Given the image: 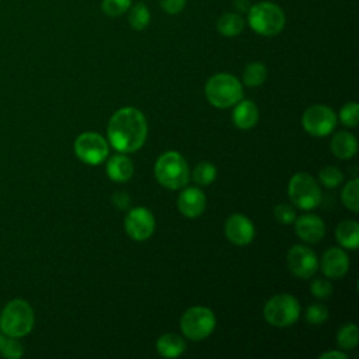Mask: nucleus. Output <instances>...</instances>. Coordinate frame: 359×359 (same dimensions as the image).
<instances>
[{
    "mask_svg": "<svg viewBox=\"0 0 359 359\" xmlns=\"http://www.w3.org/2000/svg\"><path fill=\"white\" fill-rule=\"evenodd\" d=\"M147 136L144 115L133 107L118 109L108 123V139L112 147L122 153L139 150Z\"/></svg>",
    "mask_w": 359,
    "mask_h": 359,
    "instance_id": "obj_1",
    "label": "nucleus"
},
{
    "mask_svg": "<svg viewBox=\"0 0 359 359\" xmlns=\"http://www.w3.org/2000/svg\"><path fill=\"white\" fill-rule=\"evenodd\" d=\"M156 180L168 189H180L189 180V170L185 158L178 151L163 153L154 164Z\"/></svg>",
    "mask_w": 359,
    "mask_h": 359,
    "instance_id": "obj_2",
    "label": "nucleus"
},
{
    "mask_svg": "<svg viewBox=\"0 0 359 359\" xmlns=\"http://www.w3.org/2000/svg\"><path fill=\"white\" fill-rule=\"evenodd\" d=\"M205 94L213 107L229 108L243 100V86L234 76L217 73L208 80Z\"/></svg>",
    "mask_w": 359,
    "mask_h": 359,
    "instance_id": "obj_3",
    "label": "nucleus"
},
{
    "mask_svg": "<svg viewBox=\"0 0 359 359\" xmlns=\"http://www.w3.org/2000/svg\"><path fill=\"white\" fill-rule=\"evenodd\" d=\"M248 24L259 35H278L285 27V14L282 8L271 1L254 4L248 11Z\"/></svg>",
    "mask_w": 359,
    "mask_h": 359,
    "instance_id": "obj_4",
    "label": "nucleus"
},
{
    "mask_svg": "<svg viewBox=\"0 0 359 359\" xmlns=\"http://www.w3.org/2000/svg\"><path fill=\"white\" fill-rule=\"evenodd\" d=\"M34 325L32 307L22 299L11 300L3 310L0 327L6 335L18 338L28 334Z\"/></svg>",
    "mask_w": 359,
    "mask_h": 359,
    "instance_id": "obj_5",
    "label": "nucleus"
},
{
    "mask_svg": "<svg viewBox=\"0 0 359 359\" xmlns=\"http://www.w3.org/2000/svg\"><path fill=\"white\" fill-rule=\"evenodd\" d=\"M287 195L292 203L303 210L317 208L323 199L318 184L307 172H297L290 178L287 185Z\"/></svg>",
    "mask_w": 359,
    "mask_h": 359,
    "instance_id": "obj_6",
    "label": "nucleus"
},
{
    "mask_svg": "<svg viewBox=\"0 0 359 359\" xmlns=\"http://www.w3.org/2000/svg\"><path fill=\"white\" fill-rule=\"evenodd\" d=\"M299 316L300 304L296 297L287 293L272 296L264 307V317L266 323L279 328L292 325L297 321Z\"/></svg>",
    "mask_w": 359,
    "mask_h": 359,
    "instance_id": "obj_7",
    "label": "nucleus"
},
{
    "mask_svg": "<svg viewBox=\"0 0 359 359\" xmlns=\"http://www.w3.org/2000/svg\"><path fill=\"white\" fill-rule=\"evenodd\" d=\"M182 334L192 339L201 341L212 334L216 327V317L213 311L203 306H194L188 309L180 321Z\"/></svg>",
    "mask_w": 359,
    "mask_h": 359,
    "instance_id": "obj_8",
    "label": "nucleus"
},
{
    "mask_svg": "<svg viewBox=\"0 0 359 359\" xmlns=\"http://www.w3.org/2000/svg\"><path fill=\"white\" fill-rule=\"evenodd\" d=\"M302 125L309 135L323 137L330 135L335 129L337 115L327 105H311L303 112Z\"/></svg>",
    "mask_w": 359,
    "mask_h": 359,
    "instance_id": "obj_9",
    "label": "nucleus"
},
{
    "mask_svg": "<svg viewBox=\"0 0 359 359\" xmlns=\"http://www.w3.org/2000/svg\"><path fill=\"white\" fill-rule=\"evenodd\" d=\"M108 143L95 132H84L74 142L76 156L86 164H100L108 157Z\"/></svg>",
    "mask_w": 359,
    "mask_h": 359,
    "instance_id": "obj_10",
    "label": "nucleus"
},
{
    "mask_svg": "<svg viewBox=\"0 0 359 359\" xmlns=\"http://www.w3.org/2000/svg\"><path fill=\"white\" fill-rule=\"evenodd\" d=\"M154 224L153 213L143 206L130 209L123 222L128 236L135 241L147 240L154 231Z\"/></svg>",
    "mask_w": 359,
    "mask_h": 359,
    "instance_id": "obj_11",
    "label": "nucleus"
},
{
    "mask_svg": "<svg viewBox=\"0 0 359 359\" xmlns=\"http://www.w3.org/2000/svg\"><path fill=\"white\" fill-rule=\"evenodd\" d=\"M286 262L290 272L302 279L311 278L318 268L316 252L304 245H293L287 251Z\"/></svg>",
    "mask_w": 359,
    "mask_h": 359,
    "instance_id": "obj_12",
    "label": "nucleus"
},
{
    "mask_svg": "<svg viewBox=\"0 0 359 359\" xmlns=\"http://www.w3.org/2000/svg\"><path fill=\"white\" fill-rule=\"evenodd\" d=\"M224 234L233 244L247 245L252 241L255 236V229L252 222L247 216L241 213H233L227 217L224 223Z\"/></svg>",
    "mask_w": 359,
    "mask_h": 359,
    "instance_id": "obj_13",
    "label": "nucleus"
},
{
    "mask_svg": "<svg viewBox=\"0 0 359 359\" xmlns=\"http://www.w3.org/2000/svg\"><path fill=\"white\" fill-rule=\"evenodd\" d=\"M320 268L327 278H342L349 269V258L344 250L332 247L323 254Z\"/></svg>",
    "mask_w": 359,
    "mask_h": 359,
    "instance_id": "obj_14",
    "label": "nucleus"
},
{
    "mask_svg": "<svg viewBox=\"0 0 359 359\" xmlns=\"http://www.w3.org/2000/svg\"><path fill=\"white\" fill-rule=\"evenodd\" d=\"M294 222L296 234L304 243H318L325 234V224L323 219L316 215H302Z\"/></svg>",
    "mask_w": 359,
    "mask_h": 359,
    "instance_id": "obj_15",
    "label": "nucleus"
},
{
    "mask_svg": "<svg viewBox=\"0 0 359 359\" xmlns=\"http://www.w3.org/2000/svg\"><path fill=\"white\" fill-rule=\"evenodd\" d=\"M178 210L187 216V217H198L203 213L206 206V196L205 194L195 187L185 188L181 191L178 199H177Z\"/></svg>",
    "mask_w": 359,
    "mask_h": 359,
    "instance_id": "obj_16",
    "label": "nucleus"
},
{
    "mask_svg": "<svg viewBox=\"0 0 359 359\" xmlns=\"http://www.w3.org/2000/svg\"><path fill=\"white\" fill-rule=\"evenodd\" d=\"M259 114L258 108L252 101L248 100H240L233 109L231 119L233 123L240 129H250L258 122Z\"/></svg>",
    "mask_w": 359,
    "mask_h": 359,
    "instance_id": "obj_17",
    "label": "nucleus"
},
{
    "mask_svg": "<svg viewBox=\"0 0 359 359\" xmlns=\"http://www.w3.org/2000/svg\"><path fill=\"white\" fill-rule=\"evenodd\" d=\"M330 147H331V151L334 156H337L338 158L346 160L356 154L358 140L352 133L341 130L332 136Z\"/></svg>",
    "mask_w": 359,
    "mask_h": 359,
    "instance_id": "obj_18",
    "label": "nucleus"
},
{
    "mask_svg": "<svg viewBox=\"0 0 359 359\" xmlns=\"http://www.w3.org/2000/svg\"><path fill=\"white\" fill-rule=\"evenodd\" d=\"M107 175L115 182H126L133 175V163L123 154H115L107 163Z\"/></svg>",
    "mask_w": 359,
    "mask_h": 359,
    "instance_id": "obj_19",
    "label": "nucleus"
},
{
    "mask_svg": "<svg viewBox=\"0 0 359 359\" xmlns=\"http://www.w3.org/2000/svg\"><path fill=\"white\" fill-rule=\"evenodd\" d=\"M337 241L348 248L356 250L359 245V224L355 220H344L335 229Z\"/></svg>",
    "mask_w": 359,
    "mask_h": 359,
    "instance_id": "obj_20",
    "label": "nucleus"
},
{
    "mask_svg": "<svg viewBox=\"0 0 359 359\" xmlns=\"http://www.w3.org/2000/svg\"><path fill=\"white\" fill-rule=\"evenodd\" d=\"M185 341L177 334H164L156 342L157 352L164 358H177L184 353Z\"/></svg>",
    "mask_w": 359,
    "mask_h": 359,
    "instance_id": "obj_21",
    "label": "nucleus"
},
{
    "mask_svg": "<svg viewBox=\"0 0 359 359\" xmlns=\"http://www.w3.org/2000/svg\"><path fill=\"white\" fill-rule=\"evenodd\" d=\"M244 28V20L236 13H226L217 20V29L224 36H236Z\"/></svg>",
    "mask_w": 359,
    "mask_h": 359,
    "instance_id": "obj_22",
    "label": "nucleus"
},
{
    "mask_svg": "<svg viewBox=\"0 0 359 359\" xmlns=\"http://www.w3.org/2000/svg\"><path fill=\"white\" fill-rule=\"evenodd\" d=\"M266 79V67L259 62H252L243 72V81L248 87H258Z\"/></svg>",
    "mask_w": 359,
    "mask_h": 359,
    "instance_id": "obj_23",
    "label": "nucleus"
},
{
    "mask_svg": "<svg viewBox=\"0 0 359 359\" xmlns=\"http://www.w3.org/2000/svg\"><path fill=\"white\" fill-rule=\"evenodd\" d=\"M359 342V331L353 323L344 324L337 331V344L342 349H353Z\"/></svg>",
    "mask_w": 359,
    "mask_h": 359,
    "instance_id": "obj_24",
    "label": "nucleus"
},
{
    "mask_svg": "<svg viewBox=\"0 0 359 359\" xmlns=\"http://www.w3.org/2000/svg\"><path fill=\"white\" fill-rule=\"evenodd\" d=\"M341 199L349 210L355 213L359 212V180L358 178L348 181V184L342 189Z\"/></svg>",
    "mask_w": 359,
    "mask_h": 359,
    "instance_id": "obj_25",
    "label": "nucleus"
},
{
    "mask_svg": "<svg viewBox=\"0 0 359 359\" xmlns=\"http://www.w3.org/2000/svg\"><path fill=\"white\" fill-rule=\"evenodd\" d=\"M150 22V11L149 8L142 4V3H137L135 4L132 8H130V13H129V24L133 29L136 31H142L144 29Z\"/></svg>",
    "mask_w": 359,
    "mask_h": 359,
    "instance_id": "obj_26",
    "label": "nucleus"
},
{
    "mask_svg": "<svg viewBox=\"0 0 359 359\" xmlns=\"http://www.w3.org/2000/svg\"><path fill=\"white\" fill-rule=\"evenodd\" d=\"M216 178V167L212 163H199L192 171V180L199 185H209Z\"/></svg>",
    "mask_w": 359,
    "mask_h": 359,
    "instance_id": "obj_27",
    "label": "nucleus"
},
{
    "mask_svg": "<svg viewBox=\"0 0 359 359\" xmlns=\"http://www.w3.org/2000/svg\"><path fill=\"white\" fill-rule=\"evenodd\" d=\"M318 180L320 182L327 187V188H335L338 187L342 180H344V174L341 172L339 168L334 167V165H328V167H324L320 170L318 172Z\"/></svg>",
    "mask_w": 359,
    "mask_h": 359,
    "instance_id": "obj_28",
    "label": "nucleus"
},
{
    "mask_svg": "<svg viewBox=\"0 0 359 359\" xmlns=\"http://www.w3.org/2000/svg\"><path fill=\"white\" fill-rule=\"evenodd\" d=\"M328 318V309L323 303H311L306 310V320L313 325H320Z\"/></svg>",
    "mask_w": 359,
    "mask_h": 359,
    "instance_id": "obj_29",
    "label": "nucleus"
},
{
    "mask_svg": "<svg viewBox=\"0 0 359 359\" xmlns=\"http://www.w3.org/2000/svg\"><path fill=\"white\" fill-rule=\"evenodd\" d=\"M132 0H102L101 8L109 17H119L129 10Z\"/></svg>",
    "mask_w": 359,
    "mask_h": 359,
    "instance_id": "obj_30",
    "label": "nucleus"
},
{
    "mask_svg": "<svg viewBox=\"0 0 359 359\" xmlns=\"http://www.w3.org/2000/svg\"><path fill=\"white\" fill-rule=\"evenodd\" d=\"M341 122L348 128H355L359 121V107L356 102H346L339 111Z\"/></svg>",
    "mask_w": 359,
    "mask_h": 359,
    "instance_id": "obj_31",
    "label": "nucleus"
},
{
    "mask_svg": "<svg viewBox=\"0 0 359 359\" xmlns=\"http://www.w3.org/2000/svg\"><path fill=\"white\" fill-rule=\"evenodd\" d=\"M273 216L280 224H290L296 220V210L287 203H279L273 209Z\"/></svg>",
    "mask_w": 359,
    "mask_h": 359,
    "instance_id": "obj_32",
    "label": "nucleus"
},
{
    "mask_svg": "<svg viewBox=\"0 0 359 359\" xmlns=\"http://www.w3.org/2000/svg\"><path fill=\"white\" fill-rule=\"evenodd\" d=\"M310 292L317 299H327L332 293V285L325 279H314L310 285Z\"/></svg>",
    "mask_w": 359,
    "mask_h": 359,
    "instance_id": "obj_33",
    "label": "nucleus"
},
{
    "mask_svg": "<svg viewBox=\"0 0 359 359\" xmlns=\"http://www.w3.org/2000/svg\"><path fill=\"white\" fill-rule=\"evenodd\" d=\"M0 352L6 358L15 359V358H20L22 355V345L15 339H6Z\"/></svg>",
    "mask_w": 359,
    "mask_h": 359,
    "instance_id": "obj_34",
    "label": "nucleus"
},
{
    "mask_svg": "<svg viewBox=\"0 0 359 359\" xmlns=\"http://www.w3.org/2000/svg\"><path fill=\"white\" fill-rule=\"evenodd\" d=\"M161 8L168 14H178L185 7L187 0H158Z\"/></svg>",
    "mask_w": 359,
    "mask_h": 359,
    "instance_id": "obj_35",
    "label": "nucleus"
},
{
    "mask_svg": "<svg viewBox=\"0 0 359 359\" xmlns=\"http://www.w3.org/2000/svg\"><path fill=\"white\" fill-rule=\"evenodd\" d=\"M112 203L118 208V209H126L130 203V198L126 192H115L112 195Z\"/></svg>",
    "mask_w": 359,
    "mask_h": 359,
    "instance_id": "obj_36",
    "label": "nucleus"
},
{
    "mask_svg": "<svg viewBox=\"0 0 359 359\" xmlns=\"http://www.w3.org/2000/svg\"><path fill=\"white\" fill-rule=\"evenodd\" d=\"M346 358L348 356L339 351H330V352H324L323 355H320V359H346Z\"/></svg>",
    "mask_w": 359,
    "mask_h": 359,
    "instance_id": "obj_37",
    "label": "nucleus"
},
{
    "mask_svg": "<svg viewBox=\"0 0 359 359\" xmlns=\"http://www.w3.org/2000/svg\"><path fill=\"white\" fill-rule=\"evenodd\" d=\"M4 341H6V339H4V337H3V335H1V334H0V349H1V346H3V344H4Z\"/></svg>",
    "mask_w": 359,
    "mask_h": 359,
    "instance_id": "obj_38",
    "label": "nucleus"
}]
</instances>
